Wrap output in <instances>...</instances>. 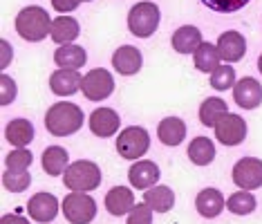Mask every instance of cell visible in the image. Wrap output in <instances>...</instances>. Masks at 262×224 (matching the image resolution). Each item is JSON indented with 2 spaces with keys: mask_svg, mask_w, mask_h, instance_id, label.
<instances>
[{
  "mask_svg": "<svg viewBox=\"0 0 262 224\" xmlns=\"http://www.w3.org/2000/svg\"><path fill=\"white\" fill-rule=\"evenodd\" d=\"M83 126V112L79 105L61 101L50 105V110L45 112V128L47 132H52L54 137H68L74 135Z\"/></svg>",
  "mask_w": 262,
  "mask_h": 224,
  "instance_id": "obj_1",
  "label": "cell"
},
{
  "mask_svg": "<svg viewBox=\"0 0 262 224\" xmlns=\"http://www.w3.org/2000/svg\"><path fill=\"white\" fill-rule=\"evenodd\" d=\"M16 32L25 40H29V43H38V40H43L52 32L50 14L43 7H36V5L34 7H25L16 16Z\"/></svg>",
  "mask_w": 262,
  "mask_h": 224,
  "instance_id": "obj_2",
  "label": "cell"
},
{
  "mask_svg": "<svg viewBox=\"0 0 262 224\" xmlns=\"http://www.w3.org/2000/svg\"><path fill=\"white\" fill-rule=\"evenodd\" d=\"M63 184L74 193H88L99 188L101 184V170L94 162L88 159H79V162L70 164L63 175Z\"/></svg>",
  "mask_w": 262,
  "mask_h": 224,
  "instance_id": "obj_3",
  "label": "cell"
},
{
  "mask_svg": "<svg viewBox=\"0 0 262 224\" xmlns=\"http://www.w3.org/2000/svg\"><path fill=\"white\" fill-rule=\"evenodd\" d=\"M128 27L139 38L152 36L159 27V7L155 3H148V0L135 5L128 14Z\"/></svg>",
  "mask_w": 262,
  "mask_h": 224,
  "instance_id": "obj_4",
  "label": "cell"
},
{
  "mask_svg": "<svg viewBox=\"0 0 262 224\" xmlns=\"http://www.w3.org/2000/svg\"><path fill=\"white\" fill-rule=\"evenodd\" d=\"M150 148V135L141 126H128L117 139V152L123 159H139Z\"/></svg>",
  "mask_w": 262,
  "mask_h": 224,
  "instance_id": "obj_5",
  "label": "cell"
},
{
  "mask_svg": "<svg viewBox=\"0 0 262 224\" xmlns=\"http://www.w3.org/2000/svg\"><path fill=\"white\" fill-rule=\"evenodd\" d=\"M63 213L65 220L72 224H90L97 215V202L88 193H70L63 199Z\"/></svg>",
  "mask_w": 262,
  "mask_h": 224,
  "instance_id": "obj_6",
  "label": "cell"
},
{
  "mask_svg": "<svg viewBox=\"0 0 262 224\" xmlns=\"http://www.w3.org/2000/svg\"><path fill=\"white\" fill-rule=\"evenodd\" d=\"M112 90H115V79H112V74L108 70L94 68L83 76L81 92L90 101H103V99H108L112 94Z\"/></svg>",
  "mask_w": 262,
  "mask_h": 224,
  "instance_id": "obj_7",
  "label": "cell"
},
{
  "mask_svg": "<svg viewBox=\"0 0 262 224\" xmlns=\"http://www.w3.org/2000/svg\"><path fill=\"white\" fill-rule=\"evenodd\" d=\"M233 182L242 191H255L262 186V162L255 157H242L233 166Z\"/></svg>",
  "mask_w": 262,
  "mask_h": 224,
  "instance_id": "obj_8",
  "label": "cell"
},
{
  "mask_svg": "<svg viewBox=\"0 0 262 224\" xmlns=\"http://www.w3.org/2000/svg\"><path fill=\"white\" fill-rule=\"evenodd\" d=\"M215 137L224 146H237L247 137V121L240 115H226L215 126Z\"/></svg>",
  "mask_w": 262,
  "mask_h": 224,
  "instance_id": "obj_9",
  "label": "cell"
},
{
  "mask_svg": "<svg viewBox=\"0 0 262 224\" xmlns=\"http://www.w3.org/2000/svg\"><path fill=\"white\" fill-rule=\"evenodd\" d=\"M233 99L244 110L258 108L262 103V85L255 79H251V76H244V79L237 81L235 87H233Z\"/></svg>",
  "mask_w": 262,
  "mask_h": 224,
  "instance_id": "obj_10",
  "label": "cell"
},
{
  "mask_svg": "<svg viewBox=\"0 0 262 224\" xmlns=\"http://www.w3.org/2000/svg\"><path fill=\"white\" fill-rule=\"evenodd\" d=\"M27 211L32 215V220L47 224L54 220L58 213V199L52 193H36V195H32V199H29Z\"/></svg>",
  "mask_w": 262,
  "mask_h": 224,
  "instance_id": "obj_11",
  "label": "cell"
},
{
  "mask_svg": "<svg viewBox=\"0 0 262 224\" xmlns=\"http://www.w3.org/2000/svg\"><path fill=\"white\" fill-rule=\"evenodd\" d=\"M217 52L224 63L242 61L244 52H247V40H244L240 32H224L217 38Z\"/></svg>",
  "mask_w": 262,
  "mask_h": 224,
  "instance_id": "obj_12",
  "label": "cell"
},
{
  "mask_svg": "<svg viewBox=\"0 0 262 224\" xmlns=\"http://www.w3.org/2000/svg\"><path fill=\"white\" fill-rule=\"evenodd\" d=\"M128 180L135 188H141V191H148L157 184L159 180V168L155 162H148V159H139L137 164H133L128 170Z\"/></svg>",
  "mask_w": 262,
  "mask_h": 224,
  "instance_id": "obj_13",
  "label": "cell"
},
{
  "mask_svg": "<svg viewBox=\"0 0 262 224\" xmlns=\"http://www.w3.org/2000/svg\"><path fill=\"white\" fill-rule=\"evenodd\" d=\"M141 63H144V56H141V52L133 45H121L115 52V56H112V65L123 76L137 74L141 70Z\"/></svg>",
  "mask_w": 262,
  "mask_h": 224,
  "instance_id": "obj_14",
  "label": "cell"
},
{
  "mask_svg": "<svg viewBox=\"0 0 262 224\" xmlns=\"http://www.w3.org/2000/svg\"><path fill=\"white\" fill-rule=\"evenodd\" d=\"M119 115L112 108H97L90 115V130L97 137H112L119 130Z\"/></svg>",
  "mask_w": 262,
  "mask_h": 224,
  "instance_id": "obj_15",
  "label": "cell"
},
{
  "mask_svg": "<svg viewBox=\"0 0 262 224\" xmlns=\"http://www.w3.org/2000/svg\"><path fill=\"white\" fill-rule=\"evenodd\" d=\"M135 195L133 191H130L128 186H115L108 191V195H105V209H108L110 215H126L130 211L135 209Z\"/></svg>",
  "mask_w": 262,
  "mask_h": 224,
  "instance_id": "obj_16",
  "label": "cell"
},
{
  "mask_svg": "<svg viewBox=\"0 0 262 224\" xmlns=\"http://www.w3.org/2000/svg\"><path fill=\"white\" fill-rule=\"evenodd\" d=\"M81 83H83V76L76 72V70L61 68L50 76V87L58 97H70V94H74L76 90H81Z\"/></svg>",
  "mask_w": 262,
  "mask_h": 224,
  "instance_id": "obj_17",
  "label": "cell"
},
{
  "mask_svg": "<svg viewBox=\"0 0 262 224\" xmlns=\"http://www.w3.org/2000/svg\"><path fill=\"white\" fill-rule=\"evenodd\" d=\"M195 206H198V213L202 217H217L226 206V199L217 188H204L195 199Z\"/></svg>",
  "mask_w": 262,
  "mask_h": 224,
  "instance_id": "obj_18",
  "label": "cell"
},
{
  "mask_svg": "<svg viewBox=\"0 0 262 224\" xmlns=\"http://www.w3.org/2000/svg\"><path fill=\"white\" fill-rule=\"evenodd\" d=\"M170 43H172V50L180 52V54H195V50H198L204 40H202V34L198 27L186 25V27H180L172 34Z\"/></svg>",
  "mask_w": 262,
  "mask_h": 224,
  "instance_id": "obj_19",
  "label": "cell"
},
{
  "mask_svg": "<svg viewBox=\"0 0 262 224\" xmlns=\"http://www.w3.org/2000/svg\"><path fill=\"white\" fill-rule=\"evenodd\" d=\"M81 27H79V20L70 18V16H58V18L52 20V32L50 36L56 45H70L72 40H76L79 36Z\"/></svg>",
  "mask_w": 262,
  "mask_h": 224,
  "instance_id": "obj_20",
  "label": "cell"
},
{
  "mask_svg": "<svg viewBox=\"0 0 262 224\" xmlns=\"http://www.w3.org/2000/svg\"><path fill=\"white\" fill-rule=\"evenodd\" d=\"M54 61H56V65L63 68V70H79V68L85 65L88 54L81 45L70 43V45H61L54 52Z\"/></svg>",
  "mask_w": 262,
  "mask_h": 224,
  "instance_id": "obj_21",
  "label": "cell"
},
{
  "mask_svg": "<svg viewBox=\"0 0 262 224\" xmlns=\"http://www.w3.org/2000/svg\"><path fill=\"white\" fill-rule=\"evenodd\" d=\"M157 135H159V141L166 146H180L184 137H186V123H184L180 117H166L162 119L157 128Z\"/></svg>",
  "mask_w": 262,
  "mask_h": 224,
  "instance_id": "obj_22",
  "label": "cell"
},
{
  "mask_svg": "<svg viewBox=\"0 0 262 224\" xmlns=\"http://www.w3.org/2000/svg\"><path fill=\"white\" fill-rule=\"evenodd\" d=\"M5 139L9 141L14 148H25L34 139V126L27 119H14L5 128Z\"/></svg>",
  "mask_w": 262,
  "mask_h": 224,
  "instance_id": "obj_23",
  "label": "cell"
},
{
  "mask_svg": "<svg viewBox=\"0 0 262 224\" xmlns=\"http://www.w3.org/2000/svg\"><path fill=\"white\" fill-rule=\"evenodd\" d=\"M226 115H229V108L220 97H211L200 105V121L206 128H215Z\"/></svg>",
  "mask_w": 262,
  "mask_h": 224,
  "instance_id": "obj_24",
  "label": "cell"
},
{
  "mask_svg": "<svg viewBox=\"0 0 262 224\" xmlns=\"http://www.w3.org/2000/svg\"><path fill=\"white\" fill-rule=\"evenodd\" d=\"M188 159L195 166H206L215 159V144L208 137H195L188 144Z\"/></svg>",
  "mask_w": 262,
  "mask_h": 224,
  "instance_id": "obj_25",
  "label": "cell"
},
{
  "mask_svg": "<svg viewBox=\"0 0 262 224\" xmlns=\"http://www.w3.org/2000/svg\"><path fill=\"white\" fill-rule=\"evenodd\" d=\"M43 170L52 177H58V175H65L68 170V150L61 148V146H50L43 152Z\"/></svg>",
  "mask_w": 262,
  "mask_h": 224,
  "instance_id": "obj_26",
  "label": "cell"
},
{
  "mask_svg": "<svg viewBox=\"0 0 262 224\" xmlns=\"http://www.w3.org/2000/svg\"><path fill=\"white\" fill-rule=\"evenodd\" d=\"M144 202L150 206L152 211H157V213H168L172 209V204H175V193H172L168 186H152L146 191Z\"/></svg>",
  "mask_w": 262,
  "mask_h": 224,
  "instance_id": "obj_27",
  "label": "cell"
},
{
  "mask_svg": "<svg viewBox=\"0 0 262 224\" xmlns=\"http://www.w3.org/2000/svg\"><path fill=\"white\" fill-rule=\"evenodd\" d=\"M193 61H195V68L200 72H206V74H213L215 70L220 68V52H217V45H211V43H202L193 54Z\"/></svg>",
  "mask_w": 262,
  "mask_h": 224,
  "instance_id": "obj_28",
  "label": "cell"
},
{
  "mask_svg": "<svg viewBox=\"0 0 262 224\" xmlns=\"http://www.w3.org/2000/svg\"><path fill=\"white\" fill-rule=\"evenodd\" d=\"M3 184L7 191L11 193H23L27 191V186L32 184V177H29V170H16V168H7L3 173Z\"/></svg>",
  "mask_w": 262,
  "mask_h": 224,
  "instance_id": "obj_29",
  "label": "cell"
},
{
  "mask_svg": "<svg viewBox=\"0 0 262 224\" xmlns=\"http://www.w3.org/2000/svg\"><path fill=\"white\" fill-rule=\"evenodd\" d=\"M226 206H229V211L235 215H249L255 211V197L249 191H237L229 197Z\"/></svg>",
  "mask_w": 262,
  "mask_h": 224,
  "instance_id": "obj_30",
  "label": "cell"
},
{
  "mask_svg": "<svg viewBox=\"0 0 262 224\" xmlns=\"http://www.w3.org/2000/svg\"><path fill=\"white\" fill-rule=\"evenodd\" d=\"M211 87L217 92H224L229 90V87H235V70L226 63V65H220L215 72L211 74Z\"/></svg>",
  "mask_w": 262,
  "mask_h": 224,
  "instance_id": "obj_31",
  "label": "cell"
},
{
  "mask_svg": "<svg viewBox=\"0 0 262 224\" xmlns=\"http://www.w3.org/2000/svg\"><path fill=\"white\" fill-rule=\"evenodd\" d=\"M32 152H29L27 148H16L11 150L7 157H5V166L7 168H16V170H27L29 166H32Z\"/></svg>",
  "mask_w": 262,
  "mask_h": 224,
  "instance_id": "obj_32",
  "label": "cell"
},
{
  "mask_svg": "<svg viewBox=\"0 0 262 224\" xmlns=\"http://www.w3.org/2000/svg\"><path fill=\"white\" fill-rule=\"evenodd\" d=\"M208 9L217 11V14H233V11L242 9L249 0H202Z\"/></svg>",
  "mask_w": 262,
  "mask_h": 224,
  "instance_id": "obj_33",
  "label": "cell"
},
{
  "mask_svg": "<svg viewBox=\"0 0 262 224\" xmlns=\"http://www.w3.org/2000/svg\"><path fill=\"white\" fill-rule=\"evenodd\" d=\"M126 224H152V209L146 202L137 204L135 209L128 213Z\"/></svg>",
  "mask_w": 262,
  "mask_h": 224,
  "instance_id": "obj_34",
  "label": "cell"
},
{
  "mask_svg": "<svg viewBox=\"0 0 262 224\" xmlns=\"http://www.w3.org/2000/svg\"><path fill=\"white\" fill-rule=\"evenodd\" d=\"M16 83H14V79L7 74H3L0 76V103L3 105H9L11 101L16 99Z\"/></svg>",
  "mask_w": 262,
  "mask_h": 224,
  "instance_id": "obj_35",
  "label": "cell"
},
{
  "mask_svg": "<svg viewBox=\"0 0 262 224\" xmlns=\"http://www.w3.org/2000/svg\"><path fill=\"white\" fill-rule=\"evenodd\" d=\"M81 5V0H52V7H54L58 14H65V11H74Z\"/></svg>",
  "mask_w": 262,
  "mask_h": 224,
  "instance_id": "obj_36",
  "label": "cell"
},
{
  "mask_svg": "<svg viewBox=\"0 0 262 224\" xmlns=\"http://www.w3.org/2000/svg\"><path fill=\"white\" fill-rule=\"evenodd\" d=\"M0 224H29V220H25L20 215H14V213H7V215H3Z\"/></svg>",
  "mask_w": 262,
  "mask_h": 224,
  "instance_id": "obj_37",
  "label": "cell"
},
{
  "mask_svg": "<svg viewBox=\"0 0 262 224\" xmlns=\"http://www.w3.org/2000/svg\"><path fill=\"white\" fill-rule=\"evenodd\" d=\"M0 45H3V61H0V65H3V68H7L9 63H11V52H9V43H7V40H3V43H0Z\"/></svg>",
  "mask_w": 262,
  "mask_h": 224,
  "instance_id": "obj_38",
  "label": "cell"
},
{
  "mask_svg": "<svg viewBox=\"0 0 262 224\" xmlns=\"http://www.w3.org/2000/svg\"><path fill=\"white\" fill-rule=\"evenodd\" d=\"M258 70H260V74H262V54H260V58H258Z\"/></svg>",
  "mask_w": 262,
  "mask_h": 224,
  "instance_id": "obj_39",
  "label": "cell"
},
{
  "mask_svg": "<svg viewBox=\"0 0 262 224\" xmlns=\"http://www.w3.org/2000/svg\"><path fill=\"white\" fill-rule=\"evenodd\" d=\"M81 3H90V0H81Z\"/></svg>",
  "mask_w": 262,
  "mask_h": 224,
  "instance_id": "obj_40",
  "label": "cell"
}]
</instances>
